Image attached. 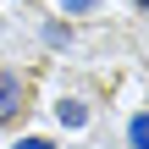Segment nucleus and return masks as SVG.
<instances>
[{"instance_id": "nucleus-4", "label": "nucleus", "mask_w": 149, "mask_h": 149, "mask_svg": "<svg viewBox=\"0 0 149 149\" xmlns=\"http://www.w3.org/2000/svg\"><path fill=\"white\" fill-rule=\"evenodd\" d=\"M11 149H55L50 138H22V144H11Z\"/></svg>"}, {"instance_id": "nucleus-6", "label": "nucleus", "mask_w": 149, "mask_h": 149, "mask_svg": "<svg viewBox=\"0 0 149 149\" xmlns=\"http://www.w3.org/2000/svg\"><path fill=\"white\" fill-rule=\"evenodd\" d=\"M133 6H144V0H133Z\"/></svg>"}, {"instance_id": "nucleus-2", "label": "nucleus", "mask_w": 149, "mask_h": 149, "mask_svg": "<svg viewBox=\"0 0 149 149\" xmlns=\"http://www.w3.org/2000/svg\"><path fill=\"white\" fill-rule=\"evenodd\" d=\"M83 122H88V111L77 100H61V127H83Z\"/></svg>"}, {"instance_id": "nucleus-5", "label": "nucleus", "mask_w": 149, "mask_h": 149, "mask_svg": "<svg viewBox=\"0 0 149 149\" xmlns=\"http://www.w3.org/2000/svg\"><path fill=\"white\" fill-rule=\"evenodd\" d=\"M66 11H94V0H61Z\"/></svg>"}, {"instance_id": "nucleus-1", "label": "nucleus", "mask_w": 149, "mask_h": 149, "mask_svg": "<svg viewBox=\"0 0 149 149\" xmlns=\"http://www.w3.org/2000/svg\"><path fill=\"white\" fill-rule=\"evenodd\" d=\"M22 105H28V83H22L17 72H0V127H6V122H17V116H22Z\"/></svg>"}, {"instance_id": "nucleus-3", "label": "nucleus", "mask_w": 149, "mask_h": 149, "mask_svg": "<svg viewBox=\"0 0 149 149\" xmlns=\"http://www.w3.org/2000/svg\"><path fill=\"white\" fill-rule=\"evenodd\" d=\"M127 138H133V149H149V127H144V116H133V127H127Z\"/></svg>"}]
</instances>
